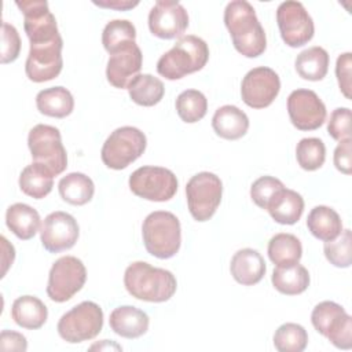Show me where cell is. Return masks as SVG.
Returning a JSON list of instances; mask_svg holds the SVG:
<instances>
[{
  "label": "cell",
  "instance_id": "obj_34",
  "mask_svg": "<svg viewBox=\"0 0 352 352\" xmlns=\"http://www.w3.org/2000/svg\"><path fill=\"white\" fill-rule=\"evenodd\" d=\"M136 38V29L128 19L110 21L102 33V43L104 50L111 55L120 48L133 43Z\"/></svg>",
  "mask_w": 352,
  "mask_h": 352
},
{
  "label": "cell",
  "instance_id": "obj_6",
  "mask_svg": "<svg viewBox=\"0 0 352 352\" xmlns=\"http://www.w3.org/2000/svg\"><path fill=\"white\" fill-rule=\"evenodd\" d=\"M102 327V308L94 301H82L60 316L56 330L66 342L78 344L95 338Z\"/></svg>",
  "mask_w": 352,
  "mask_h": 352
},
{
  "label": "cell",
  "instance_id": "obj_13",
  "mask_svg": "<svg viewBox=\"0 0 352 352\" xmlns=\"http://www.w3.org/2000/svg\"><path fill=\"white\" fill-rule=\"evenodd\" d=\"M62 47V37L47 43L30 44L29 55L25 63L28 78L33 82H44L56 78L63 66Z\"/></svg>",
  "mask_w": 352,
  "mask_h": 352
},
{
  "label": "cell",
  "instance_id": "obj_9",
  "mask_svg": "<svg viewBox=\"0 0 352 352\" xmlns=\"http://www.w3.org/2000/svg\"><path fill=\"white\" fill-rule=\"evenodd\" d=\"M311 322L315 330L340 349L352 348V319L334 301H322L312 309Z\"/></svg>",
  "mask_w": 352,
  "mask_h": 352
},
{
  "label": "cell",
  "instance_id": "obj_25",
  "mask_svg": "<svg viewBox=\"0 0 352 352\" xmlns=\"http://www.w3.org/2000/svg\"><path fill=\"white\" fill-rule=\"evenodd\" d=\"M307 227L315 238L327 242L336 239L341 234L342 221L334 209L319 205L308 213Z\"/></svg>",
  "mask_w": 352,
  "mask_h": 352
},
{
  "label": "cell",
  "instance_id": "obj_43",
  "mask_svg": "<svg viewBox=\"0 0 352 352\" xmlns=\"http://www.w3.org/2000/svg\"><path fill=\"white\" fill-rule=\"evenodd\" d=\"M334 165L336 168L345 173L351 175L352 172V139H346L338 143L334 150Z\"/></svg>",
  "mask_w": 352,
  "mask_h": 352
},
{
  "label": "cell",
  "instance_id": "obj_4",
  "mask_svg": "<svg viewBox=\"0 0 352 352\" xmlns=\"http://www.w3.org/2000/svg\"><path fill=\"white\" fill-rule=\"evenodd\" d=\"M146 250L157 258L173 257L182 243V228L179 219L166 210L150 213L142 226Z\"/></svg>",
  "mask_w": 352,
  "mask_h": 352
},
{
  "label": "cell",
  "instance_id": "obj_35",
  "mask_svg": "<svg viewBox=\"0 0 352 352\" xmlns=\"http://www.w3.org/2000/svg\"><path fill=\"white\" fill-rule=\"evenodd\" d=\"M176 111L182 121L194 124L202 120L208 111V100L198 89H186L176 99Z\"/></svg>",
  "mask_w": 352,
  "mask_h": 352
},
{
  "label": "cell",
  "instance_id": "obj_41",
  "mask_svg": "<svg viewBox=\"0 0 352 352\" xmlns=\"http://www.w3.org/2000/svg\"><path fill=\"white\" fill-rule=\"evenodd\" d=\"M21 52V38L18 30L7 23L3 22L1 25V63H11L14 62Z\"/></svg>",
  "mask_w": 352,
  "mask_h": 352
},
{
  "label": "cell",
  "instance_id": "obj_5",
  "mask_svg": "<svg viewBox=\"0 0 352 352\" xmlns=\"http://www.w3.org/2000/svg\"><path fill=\"white\" fill-rule=\"evenodd\" d=\"M146 135L135 126H121L110 133L102 146L103 164L116 170L125 169L146 150Z\"/></svg>",
  "mask_w": 352,
  "mask_h": 352
},
{
  "label": "cell",
  "instance_id": "obj_18",
  "mask_svg": "<svg viewBox=\"0 0 352 352\" xmlns=\"http://www.w3.org/2000/svg\"><path fill=\"white\" fill-rule=\"evenodd\" d=\"M188 26V14L186 8L170 0H158L148 14V29L160 38L170 40L183 37Z\"/></svg>",
  "mask_w": 352,
  "mask_h": 352
},
{
  "label": "cell",
  "instance_id": "obj_45",
  "mask_svg": "<svg viewBox=\"0 0 352 352\" xmlns=\"http://www.w3.org/2000/svg\"><path fill=\"white\" fill-rule=\"evenodd\" d=\"M95 6L103 7V8H114L118 11H126L139 4V1H129V0H104V1H94Z\"/></svg>",
  "mask_w": 352,
  "mask_h": 352
},
{
  "label": "cell",
  "instance_id": "obj_30",
  "mask_svg": "<svg viewBox=\"0 0 352 352\" xmlns=\"http://www.w3.org/2000/svg\"><path fill=\"white\" fill-rule=\"evenodd\" d=\"M60 198L76 206L88 204L95 192V186L91 177L80 172H72L63 176L58 183Z\"/></svg>",
  "mask_w": 352,
  "mask_h": 352
},
{
  "label": "cell",
  "instance_id": "obj_19",
  "mask_svg": "<svg viewBox=\"0 0 352 352\" xmlns=\"http://www.w3.org/2000/svg\"><path fill=\"white\" fill-rule=\"evenodd\" d=\"M143 63V55L138 44L129 43L110 55L106 77L107 81L120 89L128 88L129 82L139 74Z\"/></svg>",
  "mask_w": 352,
  "mask_h": 352
},
{
  "label": "cell",
  "instance_id": "obj_10",
  "mask_svg": "<svg viewBox=\"0 0 352 352\" xmlns=\"http://www.w3.org/2000/svg\"><path fill=\"white\" fill-rule=\"evenodd\" d=\"M131 191L143 199L165 202L177 191L175 173L162 166H140L129 176Z\"/></svg>",
  "mask_w": 352,
  "mask_h": 352
},
{
  "label": "cell",
  "instance_id": "obj_32",
  "mask_svg": "<svg viewBox=\"0 0 352 352\" xmlns=\"http://www.w3.org/2000/svg\"><path fill=\"white\" fill-rule=\"evenodd\" d=\"M126 89L132 102L144 107L155 106L165 94L164 82L151 74H138Z\"/></svg>",
  "mask_w": 352,
  "mask_h": 352
},
{
  "label": "cell",
  "instance_id": "obj_39",
  "mask_svg": "<svg viewBox=\"0 0 352 352\" xmlns=\"http://www.w3.org/2000/svg\"><path fill=\"white\" fill-rule=\"evenodd\" d=\"M283 187L285 186L279 179L272 176H261L253 182L250 187V197L258 208L267 209L271 198Z\"/></svg>",
  "mask_w": 352,
  "mask_h": 352
},
{
  "label": "cell",
  "instance_id": "obj_28",
  "mask_svg": "<svg viewBox=\"0 0 352 352\" xmlns=\"http://www.w3.org/2000/svg\"><path fill=\"white\" fill-rule=\"evenodd\" d=\"M54 187V175L43 164L33 162L25 166L19 175V188L23 194L41 199L47 197Z\"/></svg>",
  "mask_w": 352,
  "mask_h": 352
},
{
  "label": "cell",
  "instance_id": "obj_7",
  "mask_svg": "<svg viewBox=\"0 0 352 352\" xmlns=\"http://www.w3.org/2000/svg\"><path fill=\"white\" fill-rule=\"evenodd\" d=\"M28 146L34 162L47 166L54 176L67 166V154L58 128L47 124L34 125L28 136Z\"/></svg>",
  "mask_w": 352,
  "mask_h": 352
},
{
  "label": "cell",
  "instance_id": "obj_26",
  "mask_svg": "<svg viewBox=\"0 0 352 352\" xmlns=\"http://www.w3.org/2000/svg\"><path fill=\"white\" fill-rule=\"evenodd\" d=\"M6 224L19 239L28 241L36 235L40 227L38 212L26 204H14L6 212Z\"/></svg>",
  "mask_w": 352,
  "mask_h": 352
},
{
  "label": "cell",
  "instance_id": "obj_29",
  "mask_svg": "<svg viewBox=\"0 0 352 352\" xmlns=\"http://www.w3.org/2000/svg\"><path fill=\"white\" fill-rule=\"evenodd\" d=\"M271 280L279 293L286 296H296L305 292L309 286V272L304 265L298 263L282 265L274 270Z\"/></svg>",
  "mask_w": 352,
  "mask_h": 352
},
{
  "label": "cell",
  "instance_id": "obj_31",
  "mask_svg": "<svg viewBox=\"0 0 352 352\" xmlns=\"http://www.w3.org/2000/svg\"><path fill=\"white\" fill-rule=\"evenodd\" d=\"M329 54L322 47H311L300 52L296 58L294 66L297 74L308 81H320L326 77L329 70Z\"/></svg>",
  "mask_w": 352,
  "mask_h": 352
},
{
  "label": "cell",
  "instance_id": "obj_15",
  "mask_svg": "<svg viewBox=\"0 0 352 352\" xmlns=\"http://www.w3.org/2000/svg\"><path fill=\"white\" fill-rule=\"evenodd\" d=\"M287 113L292 124L300 131H315L326 121V106L316 92L296 89L287 98Z\"/></svg>",
  "mask_w": 352,
  "mask_h": 352
},
{
  "label": "cell",
  "instance_id": "obj_20",
  "mask_svg": "<svg viewBox=\"0 0 352 352\" xmlns=\"http://www.w3.org/2000/svg\"><path fill=\"white\" fill-rule=\"evenodd\" d=\"M265 270V261L261 254L250 248L238 250L232 256L230 264L232 278L243 286H253L258 283L263 279Z\"/></svg>",
  "mask_w": 352,
  "mask_h": 352
},
{
  "label": "cell",
  "instance_id": "obj_1",
  "mask_svg": "<svg viewBox=\"0 0 352 352\" xmlns=\"http://www.w3.org/2000/svg\"><path fill=\"white\" fill-rule=\"evenodd\" d=\"M224 23L239 54L246 58H257L265 51V32L249 1H230L224 10Z\"/></svg>",
  "mask_w": 352,
  "mask_h": 352
},
{
  "label": "cell",
  "instance_id": "obj_23",
  "mask_svg": "<svg viewBox=\"0 0 352 352\" xmlns=\"http://www.w3.org/2000/svg\"><path fill=\"white\" fill-rule=\"evenodd\" d=\"M212 126L217 136L227 140H236L245 136L249 129V118L236 106L226 104L216 110Z\"/></svg>",
  "mask_w": 352,
  "mask_h": 352
},
{
  "label": "cell",
  "instance_id": "obj_24",
  "mask_svg": "<svg viewBox=\"0 0 352 352\" xmlns=\"http://www.w3.org/2000/svg\"><path fill=\"white\" fill-rule=\"evenodd\" d=\"M11 318L18 326L28 330H36L47 322L48 309L40 298L34 296H22L12 302Z\"/></svg>",
  "mask_w": 352,
  "mask_h": 352
},
{
  "label": "cell",
  "instance_id": "obj_46",
  "mask_svg": "<svg viewBox=\"0 0 352 352\" xmlns=\"http://www.w3.org/2000/svg\"><path fill=\"white\" fill-rule=\"evenodd\" d=\"M103 344L104 345H102V344H98V345H92L91 346V349H95V348H98V349H103V348H107V349H111V348H114V349H122L120 345H117V344H114V342H110L109 340H103Z\"/></svg>",
  "mask_w": 352,
  "mask_h": 352
},
{
  "label": "cell",
  "instance_id": "obj_38",
  "mask_svg": "<svg viewBox=\"0 0 352 352\" xmlns=\"http://www.w3.org/2000/svg\"><path fill=\"white\" fill-rule=\"evenodd\" d=\"M351 245H352L351 230H344L336 239L324 242L323 252L326 258L330 261V264L338 268H348L352 263Z\"/></svg>",
  "mask_w": 352,
  "mask_h": 352
},
{
  "label": "cell",
  "instance_id": "obj_3",
  "mask_svg": "<svg viewBox=\"0 0 352 352\" xmlns=\"http://www.w3.org/2000/svg\"><path fill=\"white\" fill-rule=\"evenodd\" d=\"M208 59V44L201 37L187 34L158 59L157 72L166 80H179L204 69Z\"/></svg>",
  "mask_w": 352,
  "mask_h": 352
},
{
  "label": "cell",
  "instance_id": "obj_44",
  "mask_svg": "<svg viewBox=\"0 0 352 352\" xmlns=\"http://www.w3.org/2000/svg\"><path fill=\"white\" fill-rule=\"evenodd\" d=\"M28 349V341L25 336L12 330H3L0 334V351H18L23 352Z\"/></svg>",
  "mask_w": 352,
  "mask_h": 352
},
{
  "label": "cell",
  "instance_id": "obj_21",
  "mask_svg": "<svg viewBox=\"0 0 352 352\" xmlns=\"http://www.w3.org/2000/svg\"><path fill=\"white\" fill-rule=\"evenodd\" d=\"M110 329L124 338H139L147 330L150 319L147 314L136 307L122 305L111 311L109 319Z\"/></svg>",
  "mask_w": 352,
  "mask_h": 352
},
{
  "label": "cell",
  "instance_id": "obj_14",
  "mask_svg": "<svg viewBox=\"0 0 352 352\" xmlns=\"http://www.w3.org/2000/svg\"><path fill=\"white\" fill-rule=\"evenodd\" d=\"M280 89V80L275 70L258 66L246 73L241 84V96L252 109L268 107Z\"/></svg>",
  "mask_w": 352,
  "mask_h": 352
},
{
  "label": "cell",
  "instance_id": "obj_36",
  "mask_svg": "<svg viewBox=\"0 0 352 352\" xmlns=\"http://www.w3.org/2000/svg\"><path fill=\"white\" fill-rule=\"evenodd\" d=\"M307 344L308 333L297 323H283L274 334V345L279 352H301Z\"/></svg>",
  "mask_w": 352,
  "mask_h": 352
},
{
  "label": "cell",
  "instance_id": "obj_40",
  "mask_svg": "<svg viewBox=\"0 0 352 352\" xmlns=\"http://www.w3.org/2000/svg\"><path fill=\"white\" fill-rule=\"evenodd\" d=\"M327 132L338 142L351 139V110L348 107H338L333 110L327 122Z\"/></svg>",
  "mask_w": 352,
  "mask_h": 352
},
{
  "label": "cell",
  "instance_id": "obj_22",
  "mask_svg": "<svg viewBox=\"0 0 352 352\" xmlns=\"http://www.w3.org/2000/svg\"><path fill=\"white\" fill-rule=\"evenodd\" d=\"M265 210L276 223L292 226L304 212V199L297 191L283 187L271 198Z\"/></svg>",
  "mask_w": 352,
  "mask_h": 352
},
{
  "label": "cell",
  "instance_id": "obj_16",
  "mask_svg": "<svg viewBox=\"0 0 352 352\" xmlns=\"http://www.w3.org/2000/svg\"><path fill=\"white\" fill-rule=\"evenodd\" d=\"M15 4L23 14V28L30 44L47 43L60 37L56 19L45 0H23Z\"/></svg>",
  "mask_w": 352,
  "mask_h": 352
},
{
  "label": "cell",
  "instance_id": "obj_42",
  "mask_svg": "<svg viewBox=\"0 0 352 352\" xmlns=\"http://www.w3.org/2000/svg\"><path fill=\"white\" fill-rule=\"evenodd\" d=\"M351 67H352V54L345 52L337 58L336 76L341 92L346 99H351Z\"/></svg>",
  "mask_w": 352,
  "mask_h": 352
},
{
  "label": "cell",
  "instance_id": "obj_27",
  "mask_svg": "<svg viewBox=\"0 0 352 352\" xmlns=\"http://www.w3.org/2000/svg\"><path fill=\"white\" fill-rule=\"evenodd\" d=\"M37 110L48 117L65 118L74 109V99L65 87H51L43 89L36 96Z\"/></svg>",
  "mask_w": 352,
  "mask_h": 352
},
{
  "label": "cell",
  "instance_id": "obj_12",
  "mask_svg": "<svg viewBox=\"0 0 352 352\" xmlns=\"http://www.w3.org/2000/svg\"><path fill=\"white\" fill-rule=\"evenodd\" d=\"M276 22L282 40L292 48L302 47L314 37V21L300 1L280 3L276 10Z\"/></svg>",
  "mask_w": 352,
  "mask_h": 352
},
{
  "label": "cell",
  "instance_id": "obj_17",
  "mask_svg": "<svg viewBox=\"0 0 352 352\" xmlns=\"http://www.w3.org/2000/svg\"><path fill=\"white\" fill-rule=\"evenodd\" d=\"M78 235L80 228L76 219L60 210L50 213L40 227L41 243L50 253H59L73 248Z\"/></svg>",
  "mask_w": 352,
  "mask_h": 352
},
{
  "label": "cell",
  "instance_id": "obj_11",
  "mask_svg": "<svg viewBox=\"0 0 352 352\" xmlns=\"http://www.w3.org/2000/svg\"><path fill=\"white\" fill-rule=\"evenodd\" d=\"M87 280L82 261L74 256L58 258L48 274L47 294L55 302H65L80 292Z\"/></svg>",
  "mask_w": 352,
  "mask_h": 352
},
{
  "label": "cell",
  "instance_id": "obj_8",
  "mask_svg": "<svg viewBox=\"0 0 352 352\" xmlns=\"http://www.w3.org/2000/svg\"><path fill=\"white\" fill-rule=\"evenodd\" d=\"M223 183L212 172H199L186 184L187 205L191 216L197 221L209 220L221 202Z\"/></svg>",
  "mask_w": 352,
  "mask_h": 352
},
{
  "label": "cell",
  "instance_id": "obj_2",
  "mask_svg": "<svg viewBox=\"0 0 352 352\" xmlns=\"http://www.w3.org/2000/svg\"><path fill=\"white\" fill-rule=\"evenodd\" d=\"M124 285L132 297L148 302L168 301L177 287L170 271L153 267L146 261H135L126 267Z\"/></svg>",
  "mask_w": 352,
  "mask_h": 352
},
{
  "label": "cell",
  "instance_id": "obj_37",
  "mask_svg": "<svg viewBox=\"0 0 352 352\" xmlns=\"http://www.w3.org/2000/svg\"><path fill=\"white\" fill-rule=\"evenodd\" d=\"M296 158L304 170L319 169L326 160V147L319 138H304L297 143Z\"/></svg>",
  "mask_w": 352,
  "mask_h": 352
},
{
  "label": "cell",
  "instance_id": "obj_33",
  "mask_svg": "<svg viewBox=\"0 0 352 352\" xmlns=\"http://www.w3.org/2000/svg\"><path fill=\"white\" fill-rule=\"evenodd\" d=\"M301 256V242L293 234L280 232L274 235L268 242V257L276 267L296 264L300 261Z\"/></svg>",
  "mask_w": 352,
  "mask_h": 352
}]
</instances>
